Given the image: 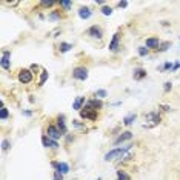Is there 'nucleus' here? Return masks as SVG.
<instances>
[{"mask_svg":"<svg viewBox=\"0 0 180 180\" xmlns=\"http://www.w3.org/2000/svg\"><path fill=\"white\" fill-rule=\"evenodd\" d=\"M131 149V146H123V148H116V149H112V151H109L105 154V160L109 162V160H114V159H117V157H120L122 159V156L125 154L126 151H129Z\"/></svg>","mask_w":180,"mask_h":180,"instance_id":"obj_1","label":"nucleus"},{"mask_svg":"<svg viewBox=\"0 0 180 180\" xmlns=\"http://www.w3.org/2000/svg\"><path fill=\"white\" fill-rule=\"evenodd\" d=\"M80 116L83 119H90V120H95L97 119V109L91 108L90 105H86L85 108L80 109Z\"/></svg>","mask_w":180,"mask_h":180,"instance_id":"obj_2","label":"nucleus"},{"mask_svg":"<svg viewBox=\"0 0 180 180\" xmlns=\"http://www.w3.org/2000/svg\"><path fill=\"white\" fill-rule=\"evenodd\" d=\"M72 77L77 79V80H86L88 79V69L85 66H77L72 71Z\"/></svg>","mask_w":180,"mask_h":180,"instance_id":"obj_3","label":"nucleus"},{"mask_svg":"<svg viewBox=\"0 0 180 180\" xmlns=\"http://www.w3.org/2000/svg\"><path fill=\"white\" fill-rule=\"evenodd\" d=\"M46 132H48V137L49 139H53V140H57V139H60L63 134H62V131L54 125H49L48 126V129H46Z\"/></svg>","mask_w":180,"mask_h":180,"instance_id":"obj_4","label":"nucleus"},{"mask_svg":"<svg viewBox=\"0 0 180 180\" xmlns=\"http://www.w3.org/2000/svg\"><path fill=\"white\" fill-rule=\"evenodd\" d=\"M18 80L22 83H29L33 80V72L29 71V69H22V71L18 72Z\"/></svg>","mask_w":180,"mask_h":180,"instance_id":"obj_5","label":"nucleus"},{"mask_svg":"<svg viewBox=\"0 0 180 180\" xmlns=\"http://www.w3.org/2000/svg\"><path fill=\"white\" fill-rule=\"evenodd\" d=\"M88 34H90L91 37H95V39H102L103 31H102V28H99V26L95 25V26H91L90 29H88Z\"/></svg>","mask_w":180,"mask_h":180,"instance_id":"obj_6","label":"nucleus"},{"mask_svg":"<svg viewBox=\"0 0 180 180\" xmlns=\"http://www.w3.org/2000/svg\"><path fill=\"white\" fill-rule=\"evenodd\" d=\"M131 139H132V134H131L129 131H126V132H122V134L114 140V143L120 145V143H123V142H126V140H131Z\"/></svg>","mask_w":180,"mask_h":180,"instance_id":"obj_7","label":"nucleus"},{"mask_svg":"<svg viewBox=\"0 0 180 180\" xmlns=\"http://www.w3.org/2000/svg\"><path fill=\"white\" fill-rule=\"evenodd\" d=\"M9 55H11L9 51H3V54H2V68L3 69H9L11 68V65H9Z\"/></svg>","mask_w":180,"mask_h":180,"instance_id":"obj_8","label":"nucleus"},{"mask_svg":"<svg viewBox=\"0 0 180 180\" xmlns=\"http://www.w3.org/2000/svg\"><path fill=\"white\" fill-rule=\"evenodd\" d=\"M42 142H43V146H46V148H54V149L59 148L57 142L53 140V139H49V137H46V136H43V137H42Z\"/></svg>","mask_w":180,"mask_h":180,"instance_id":"obj_9","label":"nucleus"},{"mask_svg":"<svg viewBox=\"0 0 180 180\" xmlns=\"http://www.w3.org/2000/svg\"><path fill=\"white\" fill-rule=\"evenodd\" d=\"M146 120H148V122H152V125H157V123L160 122V116H159L157 112H149V114L146 116Z\"/></svg>","mask_w":180,"mask_h":180,"instance_id":"obj_10","label":"nucleus"},{"mask_svg":"<svg viewBox=\"0 0 180 180\" xmlns=\"http://www.w3.org/2000/svg\"><path fill=\"white\" fill-rule=\"evenodd\" d=\"M159 39L157 37H151V39H146V48H159Z\"/></svg>","mask_w":180,"mask_h":180,"instance_id":"obj_11","label":"nucleus"},{"mask_svg":"<svg viewBox=\"0 0 180 180\" xmlns=\"http://www.w3.org/2000/svg\"><path fill=\"white\" fill-rule=\"evenodd\" d=\"M57 126H59V129L62 131V134H65L66 132V125H65V116L62 114V116H59V119H57Z\"/></svg>","mask_w":180,"mask_h":180,"instance_id":"obj_12","label":"nucleus"},{"mask_svg":"<svg viewBox=\"0 0 180 180\" xmlns=\"http://www.w3.org/2000/svg\"><path fill=\"white\" fill-rule=\"evenodd\" d=\"M119 48V34H114L111 43H109V51H117Z\"/></svg>","mask_w":180,"mask_h":180,"instance_id":"obj_13","label":"nucleus"},{"mask_svg":"<svg viewBox=\"0 0 180 180\" xmlns=\"http://www.w3.org/2000/svg\"><path fill=\"white\" fill-rule=\"evenodd\" d=\"M79 16H80V18H90L91 17V9L90 8H80L79 9Z\"/></svg>","mask_w":180,"mask_h":180,"instance_id":"obj_14","label":"nucleus"},{"mask_svg":"<svg viewBox=\"0 0 180 180\" xmlns=\"http://www.w3.org/2000/svg\"><path fill=\"white\" fill-rule=\"evenodd\" d=\"M57 171H60L63 176H65V174H68V172H69V166H68V163L60 162V163H59V166H57Z\"/></svg>","mask_w":180,"mask_h":180,"instance_id":"obj_15","label":"nucleus"},{"mask_svg":"<svg viewBox=\"0 0 180 180\" xmlns=\"http://www.w3.org/2000/svg\"><path fill=\"white\" fill-rule=\"evenodd\" d=\"M83 103H85V97H77V99H75V102L72 103V108L77 109V111H80Z\"/></svg>","mask_w":180,"mask_h":180,"instance_id":"obj_16","label":"nucleus"},{"mask_svg":"<svg viewBox=\"0 0 180 180\" xmlns=\"http://www.w3.org/2000/svg\"><path fill=\"white\" fill-rule=\"evenodd\" d=\"M117 180H131V176L126 171H117Z\"/></svg>","mask_w":180,"mask_h":180,"instance_id":"obj_17","label":"nucleus"},{"mask_svg":"<svg viewBox=\"0 0 180 180\" xmlns=\"http://www.w3.org/2000/svg\"><path fill=\"white\" fill-rule=\"evenodd\" d=\"M143 77H146V72H145L142 68H139V69L134 71V79H136V80H142Z\"/></svg>","mask_w":180,"mask_h":180,"instance_id":"obj_18","label":"nucleus"},{"mask_svg":"<svg viewBox=\"0 0 180 180\" xmlns=\"http://www.w3.org/2000/svg\"><path fill=\"white\" fill-rule=\"evenodd\" d=\"M88 105H90L91 108H94V109H100L102 108V102H100V99H94V100H90L88 102Z\"/></svg>","mask_w":180,"mask_h":180,"instance_id":"obj_19","label":"nucleus"},{"mask_svg":"<svg viewBox=\"0 0 180 180\" xmlns=\"http://www.w3.org/2000/svg\"><path fill=\"white\" fill-rule=\"evenodd\" d=\"M134 120H136V114H129V116H126L125 119H123V123H125L126 126H129Z\"/></svg>","mask_w":180,"mask_h":180,"instance_id":"obj_20","label":"nucleus"},{"mask_svg":"<svg viewBox=\"0 0 180 180\" xmlns=\"http://www.w3.org/2000/svg\"><path fill=\"white\" fill-rule=\"evenodd\" d=\"M72 48V45L69 43H60V53H68Z\"/></svg>","mask_w":180,"mask_h":180,"instance_id":"obj_21","label":"nucleus"},{"mask_svg":"<svg viewBox=\"0 0 180 180\" xmlns=\"http://www.w3.org/2000/svg\"><path fill=\"white\" fill-rule=\"evenodd\" d=\"M46 79H48V72H46V71H42V75H40V82H39V85L42 86V85L46 82Z\"/></svg>","mask_w":180,"mask_h":180,"instance_id":"obj_22","label":"nucleus"},{"mask_svg":"<svg viewBox=\"0 0 180 180\" xmlns=\"http://www.w3.org/2000/svg\"><path fill=\"white\" fill-rule=\"evenodd\" d=\"M106 95H108V92L105 90H99L95 92V97H97V99H103V97H106Z\"/></svg>","mask_w":180,"mask_h":180,"instance_id":"obj_23","label":"nucleus"},{"mask_svg":"<svg viewBox=\"0 0 180 180\" xmlns=\"http://www.w3.org/2000/svg\"><path fill=\"white\" fill-rule=\"evenodd\" d=\"M0 119H2V120L8 119V109L3 108V106H2V109H0Z\"/></svg>","mask_w":180,"mask_h":180,"instance_id":"obj_24","label":"nucleus"},{"mask_svg":"<svg viewBox=\"0 0 180 180\" xmlns=\"http://www.w3.org/2000/svg\"><path fill=\"white\" fill-rule=\"evenodd\" d=\"M102 13H103L105 16H111V14H112V8H109V6H103V8H102Z\"/></svg>","mask_w":180,"mask_h":180,"instance_id":"obj_25","label":"nucleus"},{"mask_svg":"<svg viewBox=\"0 0 180 180\" xmlns=\"http://www.w3.org/2000/svg\"><path fill=\"white\" fill-rule=\"evenodd\" d=\"M60 5H62V6H63V8H66V9H69V8H71V2H69V0H62V2H60Z\"/></svg>","mask_w":180,"mask_h":180,"instance_id":"obj_26","label":"nucleus"},{"mask_svg":"<svg viewBox=\"0 0 180 180\" xmlns=\"http://www.w3.org/2000/svg\"><path fill=\"white\" fill-rule=\"evenodd\" d=\"M54 180H63V174L60 172V171H54Z\"/></svg>","mask_w":180,"mask_h":180,"instance_id":"obj_27","label":"nucleus"},{"mask_svg":"<svg viewBox=\"0 0 180 180\" xmlns=\"http://www.w3.org/2000/svg\"><path fill=\"white\" fill-rule=\"evenodd\" d=\"M146 54H148V48L140 46V48H139V55H142V57H143V55H146Z\"/></svg>","mask_w":180,"mask_h":180,"instance_id":"obj_28","label":"nucleus"},{"mask_svg":"<svg viewBox=\"0 0 180 180\" xmlns=\"http://www.w3.org/2000/svg\"><path fill=\"white\" fill-rule=\"evenodd\" d=\"M8 148H9V142H8V140H3V142H2V149L6 151Z\"/></svg>","mask_w":180,"mask_h":180,"instance_id":"obj_29","label":"nucleus"},{"mask_svg":"<svg viewBox=\"0 0 180 180\" xmlns=\"http://www.w3.org/2000/svg\"><path fill=\"white\" fill-rule=\"evenodd\" d=\"M40 5H42V6H53L54 2H53V0H48V2H42Z\"/></svg>","mask_w":180,"mask_h":180,"instance_id":"obj_30","label":"nucleus"},{"mask_svg":"<svg viewBox=\"0 0 180 180\" xmlns=\"http://www.w3.org/2000/svg\"><path fill=\"white\" fill-rule=\"evenodd\" d=\"M49 18H53V20H57V18H60V14H59V13H53V14L49 16Z\"/></svg>","mask_w":180,"mask_h":180,"instance_id":"obj_31","label":"nucleus"},{"mask_svg":"<svg viewBox=\"0 0 180 180\" xmlns=\"http://www.w3.org/2000/svg\"><path fill=\"white\" fill-rule=\"evenodd\" d=\"M119 6H120V8H126V6H128V2H119Z\"/></svg>","mask_w":180,"mask_h":180,"instance_id":"obj_32","label":"nucleus"},{"mask_svg":"<svg viewBox=\"0 0 180 180\" xmlns=\"http://www.w3.org/2000/svg\"><path fill=\"white\" fill-rule=\"evenodd\" d=\"M174 65H171V63H165L163 65V69H169V68H172Z\"/></svg>","mask_w":180,"mask_h":180,"instance_id":"obj_33","label":"nucleus"},{"mask_svg":"<svg viewBox=\"0 0 180 180\" xmlns=\"http://www.w3.org/2000/svg\"><path fill=\"white\" fill-rule=\"evenodd\" d=\"M169 90H171V83L166 82V83H165V91H169Z\"/></svg>","mask_w":180,"mask_h":180,"instance_id":"obj_34","label":"nucleus"}]
</instances>
